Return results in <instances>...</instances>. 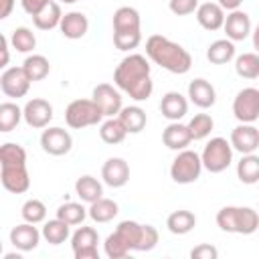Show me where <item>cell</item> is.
Masks as SVG:
<instances>
[{
	"label": "cell",
	"mask_w": 259,
	"mask_h": 259,
	"mask_svg": "<svg viewBox=\"0 0 259 259\" xmlns=\"http://www.w3.org/2000/svg\"><path fill=\"white\" fill-rule=\"evenodd\" d=\"M0 164H26V150L20 144H12V142L2 144Z\"/></svg>",
	"instance_id": "cell-41"
},
{
	"label": "cell",
	"mask_w": 259,
	"mask_h": 259,
	"mask_svg": "<svg viewBox=\"0 0 259 259\" xmlns=\"http://www.w3.org/2000/svg\"><path fill=\"white\" fill-rule=\"evenodd\" d=\"M202 166L210 172V174H219L225 172L231 162H233V146L231 142H227L225 138H210L200 154Z\"/></svg>",
	"instance_id": "cell-8"
},
{
	"label": "cell",
	"mask_w": 259,
	"mask_h": 259,
	"mask_svg": "<svg viewBox=\"0 0 259 259\" xmlns=\"http://www.w3.org/2000/svg\"><path fill=\"white\" fill-rule=\"evenodd\" d=\"M0 180L8 192L22 194L30 188V174L26 164H0Z\"/></svg>",
	"instance_id": "cell-13"
},
{
	"label": "cell",
	"mask_w": 259,
	"mask_h": 259,
	"mask_svg": "<svg viewBox=\"0 0 259 259\" xmlns=\"http://www.w3.org/2000/svg\"><path fill=\"white\" fill-rule=\"evenodd\" d=\"M40 148L49 156H65L73 148V138L63 127H47L40 134Z\"/></svg>",
	"instance_id": "cell-14"
},
{
	"label": "cell",
	"mask_w": 259,
	"mask_h": 259,
	"mask_svg": "<svg viewBox=\"0 0 259 259\" xmlns=\"http://www.w3.org/2000/svg\"><path fill=\"white\" fill-rule=\"evenodd\" d=\"M14 8V0H0V18H8Z\"/></svg>",
	"instance_id": "cell-47"
},
{
	"label": "cell",
	"mask_w": 259,
	"mask_h": 259,
	"mask_svg": "<svg viewBox=\"0 0 259 259\" xmlns=\"http://www.w3.org/2000/svg\"><path fill=\"white\" fill-rule=\"evenodd\" d=\"M49 2H53V0H20L22 10H24L26 14H30V16H34L38 10H42Z\"/></svg>",
	"instance_id": "cell-45"
},
{
	"label": "cell",
	"mask_w": 259,
	"mask_h": 259,
	"mask_svg": "<svg viewBox=\"0 0 259 259\" xmlns=\"http://www.w3.org/2000/svg\"><path fill=\"white\" fill-rule=\"evenodd\" d=\"M190 257L192 259H217L219 257V251H217L214 245H196L190 251Z\"/></svg>",
	"instance_id": "cell-44"
},
{
	"label": "cell",
	"mask_w": 259,
	"mask_h": 259,
	"mask_svg": "<svg viewBox=\"0 0 259 259\" xmlns=\"http://www.w3.org/2000/svg\"><path fill=\"white\" fill-rule=\"evenodd\" d=\"M219 4L223 6V10H229V12H233V10H239V8H241L243 0H219Z\"/></svg>",
	"instance_id": "cell-48"
},
{
	"label": "cell",
	"mask_w": 259,
	"mask_h": 259,
	"mask_svg": "<svg viewBox=\"0 0 259 259\" xmlns=\"http://www.w3.org/2000/svg\"><path fill=\"white\" fill-rule=\"evenodd\" d=\"M233 115L239 123H255L259 119V89H241L233 99Z\"/></svg>",
	"instance_id": "cell-9"
},
{
	"label": "cell",
	"mask_w": 259,
	"mask_h": 259,
	"mask_svg": "<svg viewBox=\"0 0 259 259\" xmlns=\"http://www.w3.org/2000/svg\"><path fill=\"white\" fill-rule=\"evenodd\" d=\"M223 28L227 32V38H231L233 42L245 40L251 34V18L243 10H233V12L227 14Z\"/></svg>",
	"instance_id": "cell-20"
},
{
	"label": "cell",
	"mask_w": 259,
	"mask_h": 259,
	"mask_svg": "<svg viewBox=\"0 0 259 259\" xmlns=\"http://www.w3.org/2000/svg\"><path fill=\"white\" fill-rule=\"evenodd\" d=\"M119 121L123 123V127L127 130V134H140L146 123H148V115L140 105H127L121 107V111L117 113Z\"/></svg>",
	"instance_id": "cell-26"
},
{
	"label": "cell",
	"mask_w": 259,
	"mask_h": 259,
	"mask_svg": "<svg viewBox=\"0 0 259 259\" xmlns=\"http://www.w3.org/2000/svg\"><path fill=\"white\" fill-rule=\"evenodd\" d=\"M235 71L243 79L259 77V53H243L235 59Z\"/></svg>",
	"instance_id": "cell-35"
},
{
	"label": "cell",
	"mask_w": 259,
	"mask_h": 259,
	"mask_svg": "<svg viewBox=\"0 0 259 259\" xmlns=\"http://www.w3.org/2000/svg\"><path fill=\"white\" fill-rule=\"evenodd\" d=\"M10 45H12V49L18 51V53H30V51H34V47H36V36H34V32H32L30 28L18 26V28H14L12 34H10Z\"/></svg>",
	"instance_id": "cell-38"
},
{
	"label": "cell",
	"mask_w": 259,
	"mask_h": 259,
	"mask_svg": "<svg viewBox=\"0 0 259 259\" xmlns=\"http://www.w3.org/2000/svg\"><path fill=\"white\" fill-rule=\"evenodd\" d=\"M257 210H259V208H257Z\"/></svg>",
	"instance_id": "cell-52"
},
{
	"label": "cell",
	"mask_w": 259,
	"mask_h": 259,
	"mask_svg": "<svg viewBox=\"0 0 259 259\" xmlns=\"http://www.w3.org/2000/svg\"><path fill=\"white\" fill-rule=\"evenodd\" d=\"M160 113L170 121H180L188 113V99L178 91H168L160 99Z\"/></svg>",
	"instance_id": "cell-22"
},
{
	"label": "cell",
	"mask_w": 259,
	"mask_h": 259,
	"mask_svg": "<svg viewBox=\"0 0 259 259\" xmlns=\"http://www.w3.org/2000/svg\"><path fill=\"white\" fill-rule=\"evenodd\" d=\"M20 214H22V219H24L26 223L38 225V223H42V221L47 219V206H45V202L38 200V198H28V200L22 204Z\"/></svg>",
	"instance_id": "cell-40"
},
{
	"label": "cell",
	"mask_w": 259,
	"mask_h": 259,
	"mask_svg": "<svg viewBox=\"0 0 259 259\" xmlns=\"http://www.w3.org/2000/svg\"><path fill=\"white\" fill-rule=\"evenodd\" d=\"M142 42V18L134 6H119L113 12V45L119 51H134Z\"/></svg>",
	"instance_id": "cell-3"
},
{
	"label": "cell",
	"mask_w": 259,
	"mask_h": 259,
	"mask_svg": "<svg viewBox=\"0 0 259 259\" xmlns=\"http://www.w3.org/2000/svg\"><path fill=\"white\" fill-rule=\"evenodd\" d=\"M75 192H77V196L81 198V202L91 204V202H95V200H99V198L103 196V184H101L95 176L83 174V176L77 178V182H75Z\"/></svg>",
	"instance_id": "cell-25"
},
{
	"label": "cell",
	"mask_w": 259,
	"mask_h": 259,
	"mask_svg": "<svg viewBox=\"0 0 259 259\" xmlns=\"http://www.w3.org/2000/svg\"><path fill=\"white\" fill-rule=\"evenodd\" d=\"M103 251H105V255L109 259H123V257L130 255V247L121 241V237L115 231L111 235H107V239L103 243Z\"/></svg>",
	"instance_id": "cell-42"
},
{
	"label": "cell",
	"mask_w": 259,
	"mask_h": 259,
	"mask_svg": "<svg viewBox=\"0 0 259 259\" xmlns=\"http://www.w3.org/2000/svg\"><path fill=\"white\" fill-rule=\"evenodd\" d=\"M71 225H67L65 221H61L59 217H55V219H51V221H47L45 225H42V239L47 241V243H51V245H61V243H65L67 239H69V235H71Z\"/></svg>",
	"instance_id": "cell-31"
},
{
	"label": "cell",
	"mask_w": 259,
	"mask_h": 259,
	"mask_svg": "<svg viewBox=\"0 0 259 259\" xmlns=\"http://www.w3.org/2000/svg\"><path fill=\"white\" fill-rule=\"evenodd\" d=\"M113 83L119 91L127 93L134 101L150 99L154 91V83L150 77V63L140 53H130L119 61L113 71Z\"/></svg>",
	"instance_id": "cell-1"
},
{
	"label": "cell",
	"mask_w": 259,
	"mask_h": 259,
	"mask_svg": "<svg viewBox=\"0 0 259 259\" xmlns=\"http://www.w3.org/2000/svg\"><path fill=\"white\" fill-rule=\"evenodd\" d=\"M59 30H61V34H63L65 38L77 40V38H83V36L87 34V30H89V20H87V16H85L83 12L73 10V12L63 14L61 24H59Z\"/></svg>",
	"instance_id": "cell-23"
},
{
	"label": "cell",
	"mask_w": 259,
	"mask_h": 259,
	"mask_svg": "<svg viewBox=\"0 0 259 259\" xmlns=\"http://www.w3.org/2000/svg\"><path fill=\"white\" fill-rule=\"evenodd\" d=\"M42 233L32 225V223H20L10 231V243L14 245V249L18 251H32L38 247Z\"/></svg>",
	"instance_id": "cell-18"
},
{
	"label": "cell",
	"mask_w": 259,
	"mask_h": 259,
	"mask_svg": "<svg viewBox=\"0 0 259 259\" xmlns=\"http://www.w3.org/2000/svg\"><path fill=\"white\" fill-rule=\"evenodd\" d=\"M231 146L233 150L243 154H253L259 148V130L253 123H239L231 132Z\"/></svg>",
	"instance_id": "cell-16"
},
{
	"label": "cell",
	"mask_w": 259,
	"mask_h": 259,
	"mask_svg": "<svg viewBox=\"0 0 259 259\" xmlns=\"http://www.w3.org/2000/svg\"><path fill=\"white\" fill-rule=\"evenodd\" d=\"M4 259H20V255L18 253H6Z\"/></svg>",
	"instance_id": "cell-50"
},
{
	"label": "cell",
	"mask_w": 259,
	"mask_h": 259,
	"mask_svg": "<svg viewBox=\"0 0 259 259\" xmlns=\"http://www.w3.org/2000/svg\"><path fill=\"white\" fill-rule=\"evenodd\" d=\"M188 99H190L196 107L208 109V107H212L214 101H217V91H214V87H212L206 79L198 77V79H192V81L188 83Z\"/></svg>",
	"instance_id": "cell-24"
},
{
	"label": "cell",
	"mask_w": 259,
	"mask_h": 259,
	"mask_svg": "<svg viewBox=\"0 0 259 259\" xmlns=\"http://www.w3.org/2000/svg\"><path fill=\"white\" fill-rule=\"evenodd\" d=\"M91 99L99 105V109L103 111L105 117H117V113L121 111L123 103H121V93L117 87L109 85V83H99L93 87Z\"/></svg>",
	"instance_id": "cell-12"
},
{
	"label": "cell",
	"mask_w": 259,
	"mask_h": 259,
	"mask_svg": "<svg viewBox=\"0 0 259 259\" xmlns=\"http://www.w3.org/2000/svg\"><path fill=\"white\" fill-rule=\"evenodd\" d=\"M22 113H24L26 125H30L34 130H45V127H49V123L53 119V105L42 97H32L22 107Z\"/></svg>",
	"instance_id": "cell-15"
},
{
	"label": "cell",
	"mask_w": 259,
	"mask_h": 259,
	"mask_svg": "<svg viewBox=\"0 0 259 259\" xmlns=\"http://www.w3.org/2000/svg\"><path fill=\"white\" fill-rule=\"evenodd\" d=\"M166 227L172 235H186L196 227V217H194V212L180 208V210H174L168 214Z\"/></svg>",
	"instance_id": "cell-28"
},
{
	"label": "cell",
	"mask_w": 259,
	"mask_h": 259,
	"mask_svg": "<svg viewBox=\"0 0 259 259\" xmlns=\"http://www.w3.org/2000/svg\"><path fill=\"white\" fill-rule=\"evenodd\" d=\"M115 233L130 247V251H152L158 245V231L152 225H142L138 221H121Z\"/></svg>",
	"instance_id": "cell-5"
},
{
	"label": "cell",
	"mask_w": 259,
	"mask_h": 259,
	"mask_svg": "<svg viewBox=\"0 0 259 259\" xmlns=\"http://www.w3.org/2000/svg\"><path fill=\"white\" fill-rule=\"evenodd\" d=\"M99 235L93 227H79L71 235V249L75 259H99Z\"/></svg>",
	"instance_id": "cell-10"
},
{
	"label": "cell",
	"mask_w": 259,
	"mask_h": 259,
	"mask_svg": "<svg viewBox=\"0 0 259 259\" xmlns=\"http://www.w3.org/2000/svg\"><path fill=\"white\" fill-rule=\"evenodd\" d=\"M237 178L243 184H257L259 182V156L253 154H243V158L237 164Z\"/></svg>",
	"instance_id": "cell-32"
},
{
	"label": "cell",
	"mask_w": 259,
	"mask_h": 259,
	"mask_svg": "<svg viewBox=\"0 0 259 259\" xmlns=\"http://www.w3.org/2000/svg\"><path fill=\"white\" fill-rule=\"evenodd\" d=\"M61 18H63L61 4L53 0L32 16V22H34V26L38 30H53V28H57L61 24Z\"/></svg>",
	"instance_id": "cell-27"
},
{
	"label": "cell",
	"mask_w": 259,
	"mask_h": 259,
	"mask_svg": "<svg viewBox=\"0 0 259 259\" xmlns=\"http://www.w3.org/2000/svg\"><path fill=\"white\" fill-rule=\"evenodd\" d=\"M146 57L154 65H160L162 69H166L168 73H174V75H184L192 67L190 53L182 45H178V42H174V40H170L168 36H162V34L148 36Z\"/></svg>",
	"instance_id": "cell-2"
},
{
	"label": "cell",
	"mask_w": 259,
	"mask_h": 259,
	"mask_svg": "<svg viewBox=\"0 0 259 259\" xmlns=\"http://www.w3.org/2000/svg\"><path fill=\"white\" fill-rule=\"evenodd\" d=\"M87 212H89V219L95 221V223H109V221H113V219L117 217L119 206H117L115 200L101 196L99 200H95V202L89 204Z\"/></svg>",
	"instance_id": "cell-30"
},
{
	"label": "cell",
	"mask_w": 259,
	"mask_h": 259,
	"mask_svg": "<svg viewBox=\"0 0 259 259\" xmlns=\"http://www.w3.org/2000/svg\"><path fill=\"white\" fill-rule=\"evenodd\" d=\"M251 34H253V49H255V53H259V22Z\"/></svg>",
	"instance_id": "cell-49"
},
{
	"label": "cell",
	"mask_w": 259,
	"mask_h": 259,
	"mask_svg": "<svg viewBox=\"0 0 259 259\" xmlns=\"http://www.w3.org/2000/svg\"><path fill=\"white\" fill-rule=\"evenodd\" d=\"M186 125H188V130H190L192 140L196 142V140H204V138L212 132V127H214V119H212L208 113H196Z\"/></svg>",
	"instance_id": "cell-39"
},
{
	"label": "cell",
	"mask_w": 259,
	"mask_h": 259,
	"mask_svg": "<svg viewBox=\"0 0 259 259\" xmlns=\"http://www.w3.org/2000/svg\"><path fill=\"white\" fill-rule=\"evenodd\" d=\"M103 111L93 99H75L65 109V121L73 130H83L89 125H97L103 119Z\"/></svg>",
	"instance_id": "cell-6"
},
{
	"label": "cell",
	"mask_w": 259,
	"mask_h": 259,
	"mask_svg": "<svg viewBox=\"0 0 259 259\" xmlns=\"http://www.w3.org/2000/svg\"><path fill=\"white\" fill-rule=\"evenodd\" d=\"M61 4H75V2H79V0H59Z\"/></svg>",
	"instance_id": "cell-51"
},
{
	"label": "cell",
	"mask_w": 259,
	"mask_h": 259,
	"mask_svg": "<svg viewBox=\"0 0 259 259\" xmlns=\"http://www.w3.org/2000/svg\"><path fill=\"white\" fill-rule=\"evenodd\" d=\"M202 160H200V154L192 152V150H180L176 154V158L172 160L170 164V178L176 182V184H192L200 178V172H202Z\"/></svg>",
	"instance_id": "cell-7"
},
{
	"label": "cell",
	"mask_w": 259,
	"mask_h": 259,
	"mask_svg": "<svg viewBox=\"0 0 259 259\" xmlns=\"http://www.w3.org/2000/svg\"><path fill=\"white\" fill-rule=\"evenodd\" d=\"M8 42H10V38H6V36L2 34V36H0V51H2L0 67H4V69H6V65H8V57H10V53H8Z\"/></svg>",
	"instance_id": "cell-46"
},
{
	"label": "cell",
	"mask_w": 259,
	"mask_h": 259,
	"mask_svg": "<svg viewBox=\"0 0 259 259\" xmlns=\"http://www.w3.org/2000/svg\"><path fill=\"white\" fill-rule=\"evenodd\" d=\"M127 136V130L123 127V123L119 121V117H107L101 127H99V138L109 144V146H115V144H121Z\"/></svg>",
	"instance_id": "cell-33"
},
{
	"label": "cell",
	"mask_w": 259,
	"mask_h": 259,
	"mask_svg": "<svg viewBox=\"0 0 259 259\" xmlns=\"http://www.w3.org/2000/svg\"><path fill=\"white\" fill-rule=\"evenodd\" d=\"M101 178L111 188H121L130 180V164L123 158H107L101 166Z\"/></svg>",
	"instance_id": "cell-17"
},
{
	"label": "cell",
	"mask_w": 259,
	"mask_h": 259,
	"mask_svg": "<svg viewBox=\"0 0 259 259\" xmlns=\"http://www.w3.org/2000/svg\"><path fill=\"white\" fill-rule=\"evenodd\" d=\"M20 119H24V113L16 103L4 101L0 105V132H12L20 123Z\"/></svg>",
	"instance_id": "cell-36"
},
{
	"label": "cell",
	"mask_w": 259,
	"mask_h": 259,
	"mask_svg": "<svg viewBox=\"0 0 259 259\" xmlns=\"http://www.w3.org/2000/svg\"><path fill=\"white\" fill-rule=\"evenodd\" d=\"M57 217L61 221H65L67 225L75 227V225H83V221H85V217H89V212L79 202H65L57 208Z\"/></svg>",
	"instance_id": "cell-37"
},
{
	"label": "cell",
	"mask_w": 259,
	"mask_h": 259,
	"mask_svg": "<svg viewBox=\"0 0 259 259\" xmlns=\"http://www.w3.org/2000/svg\"><path fill=\"white\" fill-rule=\"evenodd\" d=\"M194 14H196L198 24L204 30H210V32L223 28L225 18H227L225 16V10H223V6L219 2H202V4H198V8H196Z\"/></svg>",
	"instance_id": "cell-19"
},
{
	"label": "cell",
	"mask_w": 259,
	"mask_h": 259,
	"mask_svg": "<svg viewBox=\"0 0 259 259\" xmlns=\"http://www.w3.org/2000/svg\"><path fill=\"white\" fill-rule=\"evenodd\" d=\"M22 69L26 71L28 79L34 83V81H42L51 73V63L45 55H28L22 63Z\"/></svg>",
	"instance_id": "cell-34"
},
{
	"label": "cell",
	"mask_w": 259,
	"mask_h": 259,
	"mask_svg": "<svg viewBox=\"0 0 259 259\" xmlns=\"http://www.w3.org/2000/svg\"><path fill=\"white\" fill-rule=\"evenodd\" d=\"M168 8L176 16H188V14L196 12L198 0H168Z\"/></svg>",
	"instance_id": "cell-43"
},
{
	"label": "cell",
	"mask_w": 259,
	"mask_h": 259,
	"mask_svg": "<svg viewBox=\"0 0 259 259\" xmlns=\"http://www.w3.org/2000/svg\"><path fill=\"white\" fill-rule=\"evenodd\" d=\"M217 225L225 233L253 235L259 229V210L251 206H223L217 212Z\"/></svg>",
	"instance_id": "cell-4"
},
{
	"label": "cell",
	"mask_w": 259,
	"mask_h": 259,
	"mask_svg": "<svg viewBox=\"0 0 259 259\" xmlns=\"http://www.w3.org/2000/svg\"><path fill=\"white\" fill-rule=\"evenodd\" d=\"M30 83L32 81L28 79L22 67H6L0 75V89L6 97H12V99L24 97L30 89Z\"/></svg>",
	"instance_id": "cell-11"
},
{
	"label": "cell",
	"mask_w": 259,
	"mask_h": 259,
	"mask_svg": "<svg viewBox=\"0 0 259 259\" xmlns=\"http://www.w3.org/2000/svg\"><path fill=\"white\" fill-rule=\"evenodd\" d=\"M206 59L212 65H225L235 59V42L231 38H219L208 45L206 49Z\"/></svg>",
	"instance_id": "cell-29"
},
{
	"label": "cell",
	"mask_w": 259,
	"mask_h": 259,
	"mask_svg": "<svg viewBox=\"0 0 259 259\" xmlns=\"http://www.w3.org/2000/svg\"><path fill=\"white\" fill-rule=\"evenodd\" d=\"M162 142L168 150H174V152H180V150H186L192 142V136H190V130L188 125L180 123V121H170L164 132H162Z\"/></svg>",
	"instance_id": "cell-21"
}]
</instances>
